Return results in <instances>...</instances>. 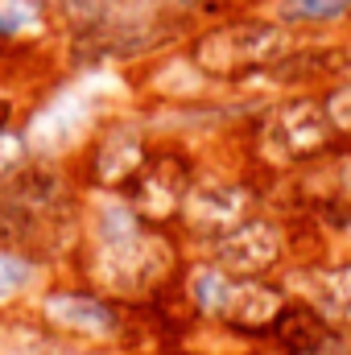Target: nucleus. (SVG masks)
Listing matches in <instances>:
<instances>
[{
  "label": "nucleus",
  "mask_w": 351,
  "mask_h": 355,
  "mask_svg": "<svg viewBox=\"0 0 351 355\" xmlns=\"http://www.w3.org/2000/svg\"><path fill=\"white\" fill-rule=\"evenodd\" d=\"M174 244L157 223H145L128 198H103L91 211L87 272L91 281L120 297L153 293L174 272Z\"/></svg>",
  "instance_id": "nucleus-1"
},
{
  "label": "nucleus",
  "mask_w": 351,
  "mask_h": 355,
  "mask_svg": "<svg viewBox=\"0 0 351 355\" xmlns=\"http://www.w3.org/2000/svg\"><path fill=\"white\" fill-rule=\"evenodd\" d=\"M306 33L273 21V17H252V12H236V17H219L203 29H194L182 46L186 62L203 75V83H248L264 75L302 42Z\"/></svg>",
  "instance_id": "nucleus-2"
},
{
  "label": "nucleus",
  "mask_w": 351,
  "mask_h": 355,
  "mask_svg": "<svg viewBox=\"0 0 351 355\" xmlns=\"http://www.w3.org/2000/svg\"><path fill=\"white\" fill-rule=\"evenodd\" d=\"M335 145H339V132L331 128L323 95H310V91L281 95L257 120V157L268 162L273 170L310 166Z\"/></svg>",
  "instance_id": "nucleus-3"
},
{
  "label": "nucleus",
  "mask_w": 351,
  "mask_h": 355,
  "mask_svg": "<svg viewBox=\"0 0 351 355\" xmlns=\"http://www.w3.org/2000/svg\"><path fill=\"white\" fill-rule=\"evenodd\" d=\"M153 141L145 132L141 120L132 116H108L91 141L83 145V178L95 190H124L132 178L141 174V166L149 162Z\"/></svg>",
  "instance_id": "nucleus-4"
},
{
  "label": "nucleus",
  "mask_w": 351,
  "mask_h": 355,
  "mask_svg": "<svg viewBox=\"0 0 351 355\" xmlns=\"http://www.w3.org/2000/svg\"><path fill=\"white\" fill-rule=\"evenodd\" d=\"M190 186H194V157L182 153L178 145H162V149L153 145V153L141 166V174L124 186V198L145 223L162 227V223L178 219Z\"/></svg>",
  "instance_id": "nucleus-5"
},
{
  "label": "nucleus",
  "mask_w": 351,
  "mask_h": 355,
  "mask_svg": "<svg viewBox=\"0 0 351 355\" xmlns=\"http://www.w3.org/2000/svg\"><path fill=\"white\" fill-rule=\"evenodd\" d=\"M252 186L248 182H232V178H207V182H194L178 219L186 223L190 236L198 240H219L223 232H232L236 223H244L252 215Z\"/></svg>",
  "instance_id": "nucleus-6"
},
{
  "label": "nucleus",
  "mask_w": 351,
  "mask_h": 355,
  "mask_svg": "<svg viewBox=\"0 0 351 355\" xmlns=\"http://www.w3.org/2000/svg\"><path fill=\"white\" fill-rule=\"evenodd\" d=\"M281 252H285V232L264 215H248L244 223H236L232 232L211 240V265H219L236 281L264 277L281 261Z\"/></svg>",
  "instance_id": "nucleus-7"
},
{
  "label": "nucleus",
  "mask_w": 351,
  "mask_h": 355,
  "mask_svg": "<svg viewBox=\"0 0 351 355\" xmlns=\"http://www.w3.org/2000/svg\"><path fill=\"white\" fill-rule=\"evenodd\" d=\"M42 318L58 331V335H75V339H112L124 327V314L87 289H54L42 302Z\"/></svg>",
  "instance_id": "nucleus-8"
},
{
  "label": "nucleus",
  "mask_w": 351,
  "mask_h": 355,
  "mask_svg": "<svg viewBox=\"0 0 351 355\" xmlns=\"http://www.w3.org/2000/svg\"><path fill=\"white\" fill-rule=\"evenodd\" d=\"M285 302H289L285 289L268 285L261 277L236 281V289L228 297V310H223V322L228 327H240V331H273V322L281 318Z\"/></svg>",
  "instance_id": "nucleus-9"
},
{
  "label": "nucleus",
  "mask_w": 351,
  "mask_h": 355,
  "mask_svg": "<svg viewBox=\"0 0 351 355\" xmlns=\"http://www.w3.org/2000/svg\"><path fill=\"white\" fill-rule=\"evenodd\" d=\"M268 17L289 29H331L351 21V0H268Z\"/></svg>",
  "instance_id": "nucleus-10"
},
{
  "label": "nucleus",
  "mask_w": 351,
  "mask_h": 355,
  "mask_svg": "<svg viewBox=\"0 0 351 355\" xmlns=\"http://www.w3.org/2000/svg\"><path fill=\"white\" fill-rule=\"evenodd\" d=\"M310 306L335 327L343 322L351 327V265H331L314 272V285H310Z\"/></svg>",
  "instance_id": "nucleus-11"
},
{
  "label": "nucleus",
  "mask_w": 351,
  "mask_h": 355,
  "mask_svg": "<svg viewBox=\"0 0 351 355\" xmlns=\"http://www.w3.org/2000/svg\"><path fill=\"white\" fill-rule=\"evenodd\" d=\"M232 289H236V277H228L219 265H194L190 277H186V297H190V306H194L198 314L223 318Z\"/></svg>",
  "instance_id": "nucleus-12"
},
{
  "label": "nucleus",
  "mask_w": 351,
  "mask_h": 355,
  "mask_svg": "<svg viewBox=\"0 0 351 355\" xmlns=\"http://www.w3.org/2000/svg\"><path fill=\"white\" fill-rule=\"evenodd\" d=\"M128 4H137V0H50L62 37L67 33H79V29H91V25H103L108 17L124 12Z\"/></svg>",
  "instance_id": "nucleus-13"
},
{
  "label": "nucleus",
  "mask_w": 351,
  "mask_h": 355,
  "mask_svg": "<svg viewBox=\"0 0 351 355\" xmlns=\"http://www.w3.org/2000/svg\"><path fill=\"white\" fill-rule=\"evenodd\" d=\"M33 281H37V261L33 257L0 248V306H12Z\"/></svg>",
  "instance_id": "nucleus-14"
},
{
  "label": "nucleus",
  "mask_w": 351,
  "mask_h": 355,
  "mask_svg": "<svg viewBox=\"0 0 351 355\" xmlns=\"http://www.w3.org/2000/svg\"><path fill=\"white\" fill-rule=\"evenodd\" d=\"M29 157H33V153H29V141H25V132H21V124H17L12 132L0 137V186L17 174Z\"/></svg>",
  "instance_id": "nucleus-15"
},
{
  "label": "nucleus",
  "mask_w": 351,
  "mask_h": 355,
  "mask_svg": "<svg viewBox=\"0 0 351 355\" xmlns=\"http://www.w3.org/2000/svg\"><path fill=\"white\" fill-rule=\"evenodd\" d=\"M21 116H25V103L17 99V91H0V137L12 132L21 124Z\"/></svg>",
  "instance_id": "nucleus-16"
},
{
  "label": "nucleus",
  "mask_w": 351,
  "mask_h": 355,
  "mask_svg": "<svg viewBox=\"0 0 351 355\" xmlns=\"http://www.w3.org/2000/svg\"><path fill=\"white\" fill-rule=\"evenodd\" d=\"M153 4H162V8H170V12H186V17H190V12H194V8H203L207 0H153Z\"/></svg>",
  "instance_id": "nucleus-17"
}]
</instances>
